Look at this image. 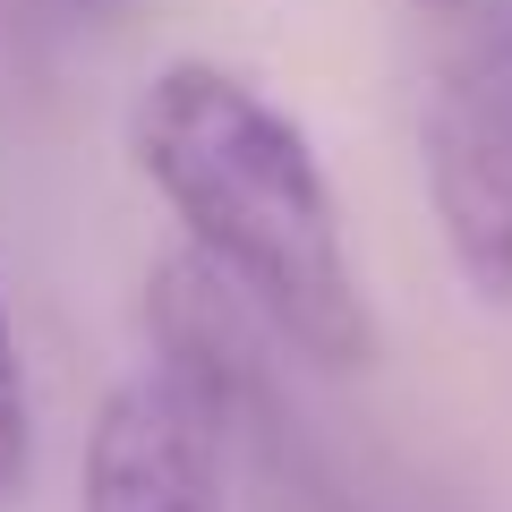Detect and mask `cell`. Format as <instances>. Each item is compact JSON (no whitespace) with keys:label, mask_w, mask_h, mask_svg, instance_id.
Masks as SVG:
<instances>
[{"label":"cell","mask_w":512,"mask_h":512,"mask_svg":"<svg viewBox=\"0 0 512 512\" xmlns=\"http://www.w3.org/2000/svg\"><path fill=\"white\" fill-rule=\"evenodd\" d=\"M427 205L470 299L512 308V77L495 52H461L419 103Z\"/></svg>","instance_id":"7a4b0ae2"},{"label":"cell","mask_w":512,"mask_h":512,"mask_svg":"<svg viewBox=\"0 0 512 512\" xmlns=\"http://www.w3.org/2000/svg\"><path fill=\"white\" fill-rule=\"evenodd\" d=\"M128 154L188 231V256L214 265L274 342L333 376L376 359L342 205L291 111H274L222 60H163L137 86Z\"/></svg>","instance_id":"6da1fadb"},{"label":"cell","mask_w":512,"mask_h":512,"mask_svg":"<svg viewBox=\"0 0 512 512\" xmlns=\"http://www.w3.org/2000/svg\"><path fill=\"white\" fill-rule=\"evenodd\" d=\"M35 478V393H26V350L0 299V504H18Z\"/></svg>","instance_id":"277c9868"},{"label":"cell","mask_w":512,"mask_h":512,"mask_svg":"<svg viewBox=\"0 0 512 512\" xmlns=\"http://www.w3.org/2000/svg\"><path fill=\"white\" fill-rule=\"evenodd\" d=\"M419 18H470V0H410Z\"/></svg>","instance_id":"5b68a950"},{"label":"cell","mask_w":512,"mask_h":512,"mask_svg":"<svg viewBox=\"0 0 512 512\" xmlns=\"http://www.w3.org/2000/svg\"><path fill=\"white\" fill-rule=\"evenodd\" d=\"M77 512H222V402L171 367L111 384L86 427Z\"/></svg>","instance_id":"3957f363"}]
</instances>
